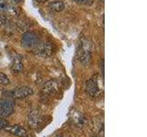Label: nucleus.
<instances>
[{
    "label": "nucleus",
    "instance_id": "f257e3e1",
    "mask_svg": "<svg viewBox=\"0 0 147 137\" xmlns=\"http://www.w3.org/2000/svg\"><path fill=\"white\" fill-rule=\"evenodd\" d=\"M104 82L102 77L99 75H94L89 79L86 84V93L92 98H98L101 96L104 90Z\"/></svg>",
    "mask_w": 147,
    "mask_h": 137
},
{
    "label": "nucleus",
    "instance_id": "f03ea898",
    "mask_svg": "<svg viewBox=\"0 0 147 137\" xmlns=\"http://www.w3.org/2000/svg\"><path fill=\"white\" fill-rule=\"evenodd\" d=\"M91 44L88 40L83 39L80 45V49L78 51V58L80 62L84 66H87L91 61Z\"/></svg>",
    "mask_w": 147,
    "mask_h": 137
},
{
    "label": "nucleus",
    "instance_id": "7ed1b4c3",
    "mask_svg": "<svg viewBox=\"0 0 147 137\" xmlns=\"http://www.w3.org/2000/svg\"><path fill=\"white\" fill-rule=\"evenodd\" d=\"M40 42V40L39 39L38 35L35 32L32 31H28L22 36L21 39V45L25 49H34L38 44Z\"/></svg>",
    "mask_w": 147,
    "mask_h": 137
},
{
    "label": "nucleus",
    "instance_id": "20e7f679",
    "mask_svg": "<svg viewBox=\"0 0 147 137\" xmlns=\"http://www.w3.org/2000/svg\"><path fill=\"white\" fill-rule=\"evenodd\" d=\"M15 108V102L13 98L3 97L0 99V116L1 117H8L11 115Z\"/></svg>",
    "mask_w": 147,
    "mask_h": 137
},
{
    "label": "nucleus",
    "instance_id": "39448f33",
    "mask_svg": "<svg viewBox=\"0 0 147 137\" xmlns=\"http://www.w3.org/2000/svg\"><path fill=\"white\" fill-rule=\"evenodd\" d=\"M33 50L37 54H39L42 57H49L52 55L53 51V45L49 41H45V42H41L40 41Z\"/></svg>",
    "mask_w": 147,
    "mask_h": 137
},
{
    "label": "nucleus",
    "instance_id": "423d86ee",
    "mask_svg": "<svg viewBox=\"0 0 147 137\" xmlns=\"http://www.w3.org/2000/svg\"><path fill=\"white\" fill-rule=\"evenodd\" d=\"M33 94V90L29 86H21L18 87L17 89L11 91V95L9 97L16 99H25L30 97Z\"/></svg>",
    "mask_w": 147,
    "mask_h": 137
},
{
    "label": "nucleus",
    "instance_id": "0eeeda50",
    "mask_svg": "<svg viewBox=\"0 0 147 137\" xmlns=\"http://www.w3.org/2000/svg\"><path fill=\"white\" fill-rule=\"evenodd\" d=\"M5 130L10 132L12 134H15L18 137H28V132L23 127L20 125H7V127L4 128Z\"/></svg>",
    "mask_w": 147,
    "mask_h": 137
},
{
    "label": "nucleus",
    "instance_id": "6e6552de",
    "mask_svg": "<svg viewBox=\"0 0 147 137\" xmlns=\"http://www.w3.org/2000/svg\"><path fill=\"white\" fill-rule=\"evenodd\" d=\"M11 68L13 71L20 73L23 70V63L21 61V56L18 54H15L11 61Z\"/></svg>",
    "mask_w": 147,
    "mask_h": 137
},
{
    "label": "nucleus",
    "instance_id": "1a4fd4ad",
    "mask_svg": "<svg viewBox=\"0 0 147 137\" xmlns=\"http://www.w3.org/2000/svg\"><path fill=\"white\" fill-rule=\"evenodd\" d=\"M49 8L52 12H61L64 8V3L60 0L53 1L49 4Z\"/></svg>",
    "mask_w": 147,
    "mask_h": 137
},
{
    "label": "nucleus",
    "instance_id": "9d476101",
    "mask_svg": "<svg viewBox=\"0 0 147 137\" xmlns=\"http://www.w3.org/2000/svg\"><path fill=\"white\" fill-rule=\"evenodd\" d=\"M13 9V7L7 0H0V13L10 12Z\"/></svg>",
    "mask_w": 147,
    "mask_h": 137
},
{
    "label": "nucleus",
    "instance_id": "9b49d317",
    "mask_svg": "<svg viewBox=\"0 0 147 137\" xmlns=\"http://www.w3.org/2000/svg\"><path fill=\"white\" fill-rule=\"evenodd\" d=\"M40 118L38 115V113H37V112L30 113V115L29 117V122L30 123V125L32 127H35V126L38 125L40 123Z\"/></svg>",
    "mask_w": 147,
    "mask_h": 137
},
{
    "label": "nucleus",
    "instance_id": "f8f14e48",
    "mask_svg": "<svg viewBox=\"0 0 147 137\" xmlns=\"http://www.w3.org/2000/svg\"><path fill=\"white\" fill-rule=\"evenodd\" d=\"M10 83V80H9V78L4 74V73L0 72V85H4V86H7Z\"/></svg>",
    "mask_w": 147,
    "mask_h": 137
},
{
    "label": "nucleus",
    "instance_id": "ddd939ff",
    "mask_svg": "<svg viewBox=\"0 0 147 137\" xmlns=\"http://www.w3.org/2000/svg\"><path fill=\"white\" fill-rule=\"evenodd\" d=\"M55 90H56V86H55L54 82H53V81L48 82V83L46 84L45 88H44V90H45V91H47L48 93L53 92V91Z\"/></svg>",
    "mask_w": 147,
    "mask_h": 137
},
{
    "label": "nucleus",
    "instance_id": "4468645a",
    "mask_svg": "<svg viewBox=\"0 0 147 137\" xmlns=\"http://www.w3.org/2000/svg\"><path fill=\"white\" fill-rule=\"evenodd\" d=\"M78 5H83V6H91L93 3V0H75Z\"/></svg>",
    "mask_w": 147,
    "mask_h": 137
},
{
    "label": "nucleus",
    "instance_id": "2eb2a0df",
    "mask_svg": "<svg viewBox=\"0 0 147 137\" xmlns=\"http://www.w3.org/2000/svg\"><path fill=\"white\" fill-rule=\"evenodd\" d=\"M8 125V122L5 119L0 118V129H4L5 127H7Z\"/></svg>",
    "mask_w": 147,
    "mask_h": 137
},
{
    "label": "nucleus",
    "instance_id": "dca6fc26",
    "mask_svg": "<svg viewBox=\"0 0 147 137\" xmlns=\"http://www.w3.org/2000/svg\"><path fill=\"white\" fill-rule=\"evenodd\" d=\"M5 23V19H4V17L1 13H0V27H1Z\"/></svg>",
    "mask_w": 147,
    "mask_h": 137
},
{
    "label": "nucleus",
    "instance_id": "f3484780",
    "mask_svg": "<svg viewBox=\"0 0 147 137\" xmlns=\"http://www.w3.org/2000/svg\"><path fill=\"white\" fill-rule=\"evenodd\" d=\"M10 1L12 3H15V4H20V3H21L23 1V0H10Z\"/></svg>",
    "mask_w": 147,
    "mask_h": 137
},
{
    "label": "nucleus",
    "instance_id": "a211bd4d",
    "mask_svg": "<svg viewBox=\"0 0 147 137\" xmlns=\"http://www.w3.org/2000/svg\"><path fill=\"white\" fill-rule=\"evenodd\" d=\"M35 1L36 2H38V3H45V2H47L48 1V0H35Z\"/></svg>",
    "mask_w": 147,
    "mask_h": 137
}]
</instances>
